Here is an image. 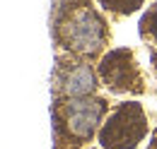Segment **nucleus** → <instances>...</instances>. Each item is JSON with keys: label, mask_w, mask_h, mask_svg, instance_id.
<instances>
[{"label": "nucleus", "mask_w": 157, "mask_h": 149, "mask_svg": "<svg viewBox=\"0 0 157 149\" xmlns=\"http://www.w3.org/2000/svg\"><path fill=\"white\" fill-rule=\"evenodd\" d=\"M99 77L104 87L114 94L143 92V77L138 70L133 53L128 48H114L99 60Z\"/></svg>", "instance_id": "20e7f679"}, {"label": "nucleus", "mask_w": 157, "mask_h": 149, "mask_svg": "<svg viewBox=\"0 0 157 149\" xmlns=\"http://www.w3.org/2000/svg\"><path fill=\"white\" fill-rule=\"evenodd\" d=\"M106 113V101L99 96H85V99H68L65 104H58L56 108V118L65 128L68 137L78 140V142H87L92 140V135L99 128L101 118Z\"/></svg>", "instance_id": "7ed1b4c3"}, {"label": "nucleus", "mask_w": 157, "mask_h": 149, "mask_svg": "<svg viewBox=\"0 0 157 149\" xmlns=\"http://www.w3.org/2000/svg\"><path fill=\"white\" fill-rule=\"evenodd\" d=\"M147 132V118L138 101L118 104L101 123L99 144L104 149H136Z\"/></svg>", "instance_id": "f03ea898"}, {"label": "nucleus", "mask_w": 157, "mask_h": 149, "mask_svg": "<svg viewBox=\"0 0 157 149\" xmlns=\"http://www.w3.org/2000/svg\"><path fill=\"white\" fill-rule=\"evenodd\" d=\"M150 58H152V63H155V67H157V53H155V51L150 53Z\"/></svg>", "instance_id": "1a4fd4ad"}, {"label": "nucleus", "mask_w": 157, "mask_h": 149, "mask_svg": "<svg viewBox=\"0 0 157 149\" xmlns=\"http://www.w3.org/2000/svg\"><path fill=\"white\" fill-rule=\"evenodd\" d=\"M56 92L68 99H85L94 92L97 87V74L94 70L82 63V60H58V67L53 74Z\"/></svg>", "instance_id": "39448f33"}, {"label": "nucleus", "mask_w": 157, "mask_h": 149, "mask_svg": "<svg viewBox=\"0 0 157 149\" xmlns=\"http://www.w3.org/2000/svg\"><path fill=\"white\" fill-rule=\"evenodd\" d=\"M145 0H99V5L109 12H116V15H131L136 12L138 7H143Z\"/></svg>", "instance_id": "0eeeda50"}, {"label": "nucleus", "mask_w": 157, "mask_h": 149, "mask_svg": "<svg viewBox=\"0 0 157 149\" xmlns=\"http://www.w3.org/2000/svg\"><path fill=\"white\" fill-rule=\"evenodd\" d=\"M58 41L63 48L78 56H94L106 41V24L90 5L75 10L63 24H58Z\"/></svg>", "instance_id": "f257e3e1"}, {"label": "nucleus", "mask_w": 157, "mask_h": 149, "mask_svg": "<svg viewBox=\"0 0 157 149\" xmlns=\"http://www.w3.org/2000/svg\"><path fill=\"white\" fill-rule=\"evenodd\" d=\"M140 38H150L152 43L157 46V2H152L145 15L140 17Z\"/></svg>", "instance_id": "423d86ee"}, {"label": "nucleus", "mask_w": 157, "mask_h": 149, "mask_svg": "<svg viewBox=\"0 0 157 149\" xmlns=\"http://www.w3.org/2000/svg\"><path fill=\"white\" fill-rule=\"evenodd\" d=\"M147 149H157V130L152 132V140H150V144H147Z\"/></svg>", "instance_id": "6e6552de"}]
</instances>
